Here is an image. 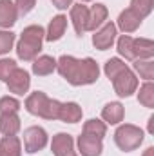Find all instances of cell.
I'll return each mask as SVG.
<instances>
[{
    "mask_svg": "<svg viewBox=\"0 0 154 156\" xmlns=\"http://www.w3.org/2000/svg\"><path fill=\"white\" fill-rule=\"evenodd\" d=\"M56 69L71 85H89L100 76V67L93 58L78 60L75 56L64 55L56 62Z\"/></svg>",
    "mask_w": 154,
    "mask_h": 156,
    "instance_id": "6da1fadb",
    "label": "cell"
},
{
    "mask_svg": "<svg viewBox=\"0 0 154 156\" xmlns=\"http://www.w3.org/2000/svg\"><path fill=\"white\" fill-rule=\"evenodd\" d=\"M45 38V31L42 26H29L22 31V37L16 45V55L24 62H31L42 51V42Z\"/></svg>",
    "mask_w": 154,
    "mask_h": 156,
    "instance_id": "7a4b0ae2",
    "label": "cell"
},
{
    "mask_svg": "<svg viewBox=\"0 0 154 156\" xmlns=\"http://www.w3.org/2000/svg\"><path fill=\"white\" fill-rule=\"evenodd\" d=\"M60 102L58 100H51L45 93L37 91L33 94L27 96L26 100V109L27 113L35 115V116L45 118V120H58L60 115Z\"/></svg>",
    "mask_w": 154,
    "mask_h": 156,
    "instance_id": "3957f363",
    "label": "cell"
},
{
    "mask_svg": "<svg viewBox=\"0 0 154 156\" xmlns=\"http://www.w3.org/2000/svg\"><path fill=\"white\" fill-rule=\"evenodd\" d=\"M114 142H116V145L121 151H125V153L134 151L143 142V131L140 127H136V125H131V123L120 125L114 133Z\"/></svg>",
    "mask_w": 154,
    "mask_h": 156,
    "instance_id": "277c9868",
    "label": "cell"
},
{
    "mask_svg": "<svg viewBox=\"0 0 154 156\" xmlns=\"http://www.w3.org/2000/svg\"><path fill=\"white\" fill-rule=\"evenodd\" d=\"M47 145V133L42 129V127H27L24 131V147H26V153L33 154V153H38L44 147Z\"/></svg>",
    "mask_w": 154,
    "mask_h": 156,
    "instance_id": "5b68a950",
    "label": "cell"
},
{
    "mask_svg": "<svg viewBox=\"0 0 154 156\" xmlns=\"http://www.w3.org/2000/svg\"><path fill=\"white\" fill-rule=\"evenodd\" d=\"M113 85H114V91L118 96H131L138 87V78L127 67L113 78Z\"/></svg>",
    "mask_w": 154,
    "mask_h": 156,
    "instance_id": "8992f818",
    "label": "cell"
},
{
    "mask_svg": "<svg viewBox=\"0 0 154 156\" xmlns=\"http://www.w3.org/2000/svg\"><path fill=\"white\" fill-rule=\"evenodd\" d=\"M5 82H7L9 91L15 93V94H24V93H27V89H29V85H31L29 73L24 71V69H18V67L9 75V78H7Z\"/></svg>",
    "mask_w": 154,
    "mask_h": 156,
    "instance_id": "52a82bcc",
    "label": "cell"
},
{
    "mask_svg": "<svg viewBox=\"0 0 154 156\" xmlns=\"http://www.w3.org/2000/svg\"><path fill=\"white\" fill-rule=\"evenodd\" d=\"M73 147H75L73 136L65 133H58L51 142V151L54 153V156H76Z\"/></svg>",
    "mask_w": 154,
    "mask_h": 156,
    "instance_id": "ba28073f",
    "label": "cell"
},
{
    "mask_svg": "<svg viewBox=\"0 0 154 156\" xmlns=\"http://www.w3.org/2000/svg\"><path fill=\"white\" fill-rule=\"evenodd\" d=\"M114 38H116V26L113 22H107L102 29L96 31V35L93 37V44H94L96 49L105 51V49H109L113 45Z\"/></svg>",
    "mask_w": 154,
    "mask_h": 156,
    "instance_id": "9c48e42d",
    "label": "cell"
},
{
    "mask_svg": "<svg viewBox=\"0 0 154 156\" xmlns=\"http://www.w3.org/2000/svg\"><path fill=\"white\" fill-rule=\"evenodd\" d=\"M78 149H80V154L82 156H100L103 147H102V140L98 138H93L89 134H83L78 138Z\"/></svg>",
    "mask_w": 154,
    "mask_h": 156,
    "instance_id": "30bf717a",
    "label": "cell"
},
{
    "mask_svg": "<svg viewBox=\"0 0 154 156\" xmlns=\"http://www.w3.org/2000/svg\"><path fill=\"white\" fill-rule=\"evenodd\" d=\"M71 20H73L76 35L82 37L87 31V20H89V9H87V5H83V4L73 5L71 7Z\"/></svg>",
    "mask_w": 154,
    "mask_h": 156,
    "instance_id": "8fae6325",
    "label": "cell"
},
{
    "mask_svg": "<svg viewBox=\"0 0 154 156\" xmlns=\"http://www.w3.org/2000/svg\"><path fill=\"white\" fill-rule=\"evenodd\" d=\"M142 20H143V18H140V16L129 7V9H125V11L120 13V16H118V27H120L123 33H132V31H136V29L140 27Z\"/></svg>",
    "mask_w": 154,
    "mask_h": 156,
    "instance_id": "7c38bea8",
    "label": "cell"
},
{
    "mask_svg": "<svg viewBox=\"0 0 154 156\" xmlns=\"http://www.w3.org/2000/svg\"><path fill=\"white\" fill-rule=\"evenodd\" d=\"M20 131V118L16 113H0V133L4 136H15Z\"/></svg>",
    "mask_w": 154,
    "mask_h": 156,
    "instance_id": "4fadbf2b",
    "label": "cell"
},
{
    "mask_svg": "<svg viewBox=\"0 0 154 156\" xmlns=\"http://www.w3.org/2000/svg\"><path fill=\"white\" fill-rule=\"evenodd\" d=\"M18 18L16 5L11 0H0V27H11Z\"/></svg>",
    "mask_w": 154,
    "mask_h": 156,
    "instance_id": "5bb4252c",
    "label": "cell"
},
{
    "mask_svg": "<svg viewBox=\"0 0 154 156\" xmlns=\"http://www.w3.org/2000/svg\"><path fill=\"white\" fill-rule=\"evenodd\" d=\"M107 20V7L103 4H96L89 9V20H87V31H96L103 22Z\"/></svg>",
    "mask_w": 154,
    "mask_h": 156,
    "instance_id": "9a60e30c",
    "label": "cell"
},
{
    "mask_svg": "<svg viewBox=\"0 0 154 156\" xmlns=\"http://www.w3.org/2000/svg\"><path fill=\"white\" fill-rule=\"evenodd\" d=\"M58 120L65 122V123H76L82 120V107L75 102H65L60 105V115Z\"/></svg>",
    "mask_w": 154,
    "mask_h": 156,
    "instance_id": "2e32d148",
    "label": "cell"
},
{
    "mask_svg": "<svg viewBox=\"0 0 154 156\" xmlns=\"http://www.w3.org/2000/svg\"><path fill=\"white\" fill-rule=\"evenodd\" d=\"M65 27H67V18H65L64 15L54 16V18L51 20L49 27H47V35H45V38L49 40V42H56V40H60L62 37H64V33H65Z\"/></svg>",
    "mask_w": 154,
    "mask_h": 156,
    "instance_id": "e0dca14e",
    "label": "cell"
},
{
    "mask_svg": "<svg viewBox=\"0 0 154 156\" xmlns=\"http://www.w3.org/2000/svg\"><path fill=\"white\" fill-rule=\"evenodd\" d=\"M154 56V42L149 38H134V60H151Z\"/></svg>",
    "mask_w": 154,
    "mask_h": 156,
    "instance_id": "ac0fdd59",
    "label": "cell"
},
{
    "mask_svg": "<svg viewBox=\"0 0 154 156\" xmlns=\"http://www.w3.org/2000/svg\"><path fill=\"white\" fill-rule=\"evenodd\" d=\"M54 69H56V60H54L53 56L44 55V56L35 58V62H33V73L38 75V76H47V75H51Z\"/></svg>",
    "mask_w": 154,
    "mask_h": 156,
    "instance_id": "d6986e66",
    "label": "cell"
},
{
    "mask_svg": "<svg viewBox=\"0 0 154 156\" xmlns=\"http://www.w3.org/2000/svg\"><path fill=\"white\" fill-rule=\"evenodd\" d=\"M22 154V145L16 136H4L0 142V156H20Z\"/></svg>",
    "mask_w": 154,
    "mask_h": 156,
    "instance_id": "ffe728a7",
    "label": "cell"
},
{
    "mask_svg": "<svg viewBox=\"0 0 154 156\" xmlns=\"http://www.w3.org/2000/svg\"><path fill=\"white\" fill-rule=\"evenodd\" d=\"M102 118L109 123H120L123 120V105L120 102H111L103 107L102 111Z\"/></svg>",
    "mask_w": 154,
    "mask_h": 156,
    "instance_id": "44dd1931",
    "label": "cell"
},
{
    "mask_svg": "<svg viewBox=\"0 0 154 156\" xmlns=\"http://www.w3.org/2000/svg\"><path fill=\"white\" fill-rule=\"evenodd\" d=\"M105 133H107V125L103 122H100V120H94L93 118V120H87L85 125H83V134H89L93 138L102 140L105 136Z\"/></svg>",
    "mask_w": 154,
    "mask_h": 156,
    "instance_id": "7402d4cb",
    "label": "cell"
},
{
    "mask_svg": "<svg viewBox=\"0 0 154 156\" xmlns=\"http://www.w3.org/2000/svg\"><path fill=\"white\" fill-rule=\"evenodd\" d=\"M138 100H140L142 105H145V107H149V109L154 107V85H152L151 80L142 85V89H140V93H138Z\"/></svg>",
    "mask_w": 154,
    "mask_h": 156,
    "instance_id": "603a6c76",
    "label": "cell"
},
{
    "mask_svg": "<svg viewBox=\"0 0 154 156\" xmlns=\"http://www.w3.org/2000/svg\"><path fill=\"white\" fill-rule=\"evenodd\" d=\"M118 53L125 56L127 60H134V38L129 35H123L118 40Z\"/></svg>",
    "mask_w": 154,
    "mask_h": 156,
    "instance_id": "cb8c5ba5",
    "label": "cell"
},
{
    "mask_svg": "<svg viewBox=\"0 0 154 156\" xmlns=\"http://www.w3.org/2000/svg\"><path fill=\"white\" fill-rule=\"evenodd\" d=\"M134 69L140 73V76L145 78L147 82L154 76V62L152 60H134Z\"/></svg>",
    "mask_w": 154,
    "mask_h": 156,
    "instance_id": "d4e9b609",
    "label": "cell"
},
{
    "mask_svg": "<svg viewBox=\"0 0 154 156\" xmlns=\"http://www.w3.org/2000/svg\"><path fill=\"white\" fill-rule=\"evenodd\" d=\"M152 5H154V0H131V9L140 18H145L147 15H151Z\"/></svg>",
    "mask_w": 154,
    "mask_h": 156,
    "instance_id": "484cf974",
    "label": "cell"
},
{
    "mask_svg": "<svg viewBox=\"0 0 154 156\" xmlns=\"http://www.w3.org/2000/svg\"><path fill=\"white\" fill-rule=\"evenodd\" d=\"M123 69H127V66H125L120 58H111V60H107V62H105V67H103L105 75L111 78V80H113L118 73H121Z\"/></svg>",
    "mask_w": 154,
    "mask_h": 156,
    "instance_id": "4316f807",
    "label": "cell"
},
{
    "mask_svg": "<svg viewBox=\"0 0 154 156\" xmlns=\"http://www.w3.org/2000/svg\"><path fill=\"white\" fill-rule=\"evenodd\" d=\"M20 109V102L13 96L0 98V113H16Z\"/></svg>",
    "mask_w": 154,
    "mask_h": 156,
    "instance_id": "83f0119b",
    "label": "cell"
},
{
    "mask_svg": "<svg viewBox=\"0 0 154 156\" xmlns=\"http://www.w3.org/2000/svg\"><path fill=\"white\" fill-rule=\"evenodd\" d=\"M13 44H15V35L11 31H0V55L9 53Z\"/></svg>",
    "mask_w": 154,
    "mask_h": 156,
    "instance_id": "f1b7e54d",
    "label": "cell"
},
{
    "mask_svg": "<svg viewBox=\"0 0 154 156\" xmlns=\"http://www.w3.org/2000/svg\"><path fill=\"white\" fill-rule=\"evenodd\" d=\"M15 69H16L15 60H11V58H2V60H0V80L5 82Z\"/></svg>",
    "mask_w": 154,
    "mask_h": 156,
    "instance_id": "f546056e",
    "label": "cell"
},
{
    "mask_svg": "<svg viewBox=\"0 0 154 156\" xmlns=\"http://www.w3.org/2000/svg\"><path fill=\"white\" fill-rule=\"evenodd\" d=\"M35 2L37 0H15V5H16V11H18V15H27V13H31L33 11V7H35Z\"/></svg>",
    "mask_w": 154,
    "mask_h": 156,
    "instance_id": "4dcf8cb0",
    "label": "cell"
},
{
    "mask_svg": "<svg viewBox=\"0 0 154 156\" xmlns=\"http://www.w3.org/2000/svg\"><path fill=\"white\" fill-rule=\"evenodd\" d=\"M71 2H73V0H53L54 7H58V9H67V7L71 5Z\"/></svg>",
    "mask_w": 154,
    "mask_h": 156,
    "instance_id": "1f68e13d",
    "label": "cell"
},
{
    "mask_svg": "<svg viewBox=\"0 0 154 156\" xmlns=\"http://www.w3.org/2000/svg\"><path fill=\"white\" fill-rule=\"evenodd\" d=\"M149 133H154V116L149 118Z\"/></svg>",
    "mask_w": 154,
    "mask_h": 156,
    "instance_id": "d6a6232c",
    "label": "cell"
},
{
    "mask_svg": "<svg viewBox=\"0 0 154 156\" xmlns=\"http://www.w3.org/2000/svg\"><path fill=\"white\" fill-rule=\"evenodd\" d=\"M143 156H154V147H149V149L143 153Z\"/></svg>",
    "mask_w": 154,
    "mask_h": 156,
    "instance_id": "836d02e7",
    "label": "cell"
},
{
    "mask_svg": "<svg viewBox=\"0 0 154 156\" xmlns=\"http://www.w3.org/2000/svg\"><path fill=\"white\" fill-rule=\"evenodd\" d=\"M82 2H91V0H82Z\"/></svg>",
    "mask_w": 154,
    "mask_h": 156,
    "instance_id": "e575fe53",
    "label": "cell"
}]
</instances>
